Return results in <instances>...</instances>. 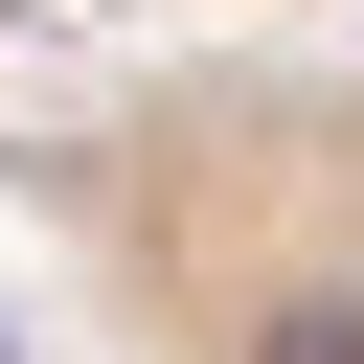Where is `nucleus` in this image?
Instances as JSON below:
<instances>
[{
  "instance_id": "f257e3e1",
  "label": "nucleus",
  "mask_w": 364,
  "mask_h": 364,
  "mask_svg": "<svg viewBox=\"0 0 364 364\" xmlns=\"http://www.w3.org/2000/svg\"><path fill=\"white\" fill-rule=\"evenodd\" d=\"M68 205L159 364H364V91H159L68 136Z\"/></svg>"
}]
</instances>
